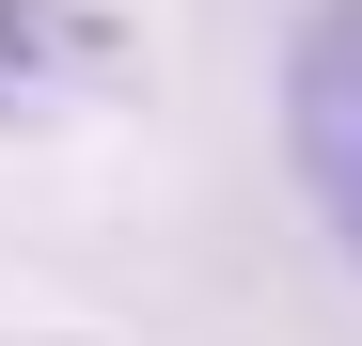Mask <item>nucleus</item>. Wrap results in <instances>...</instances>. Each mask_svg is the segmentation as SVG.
<instances>
[{
  "instance_id": "1",
  "label": "nucleus",
  "mask_w": 362,
  "mask_h": 346,
  "mask_svg": "<svg viewBox=\"0 0 362 346\" xmlns=\"http://www.w3.org/2000/svg\"><path fill=\"white\" fill-rule=\"evenodd\" d=\"M268 95H284V173L315 205V237L362 268V0H299Z\"/></svg>"
},
{
  "instance_id": "2",
  "label": "nucleus",
  "mask_w": 362,
  "mask_h": 346,
  "mask_svg": "<svg viewBox=\"0 0 362 346\" xmlns=\"http://www.w3.org/2000/svg\"><path fill=\"white\" fill-rule=\"evenodd\" d=\"M127 79V16L110 0H0V126H79Z\"/></svg>"
},
{
  "instance_id": "3",
  "label": "nucleus",
  "mask_w": 362,
  "mask_h": 346,
  "mask_svg": "<svg viewBox=\"0 0 362 346\" xmlns=\"http://www.w3.org/2000/svg\"><path fill=\"white\" fill-rule=\"evenodd\" d=\"M0 346H95V330H0Z\"/></svg>"
}]
</instances>
